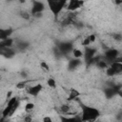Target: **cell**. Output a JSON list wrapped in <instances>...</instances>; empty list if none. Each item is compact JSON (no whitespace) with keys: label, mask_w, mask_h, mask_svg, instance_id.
<instances>
[{"label":"cell","mask_w":122,"mask_h":122,"mask_svg":"<svg viewBox=\"0 0 122 122\" xmlns=\"http://www.w3.org/2000/svg\"><path fill=\"white\" fill-rule=\"evenodd\" d=\"M98 115H99V112L96 109H93V108H91V107H85L83 109L82 119L85 120V121L95 120Z\"/></svg>","instance_id":"1"},{"label":"cell","mask_w":122,"mask_h":122,"mask_svg":"<svg viewBox=\"0 0 122 122\" xmlns=\"http://www.w3.org/2000/svg\"><path fill=\"white\" fill-rule=\"evenodd\" d=\"M65 2H66V0H52V3L51 4V9L54 12H57V11L60 10V9H62Z\"/></svg>","instance_id":"2"},{"label":"cell","mask_w":122,"mask_h":122,"mask_svg":"<svg viewBox=\"0 0 122 122\" xmlns=\"http://www.w3.org/2000/svg\"><path fill=\"white\" fill-rule=\"evenodd\" d=\"M42 91V85L41 84H35L33 86H30L28 90V92L32 95V96H36L40 92Z\"/></svg>","instance_id":"3"},{"label":"cell","mask_w":122,"mask_h":122,"mask_svg":"<svg viewBox=\"0 0 122 122\" xmlns=\"http://www.w3.org/2000/svg\"><path fill=\"white\" fill-rule=\"evenodd\" d=\"M83 4H84V1H83V0H80V1L74 2V3H69L67 9H68L69 10H76L77 9L81 8V7L83 6Z\"/></svg>","instance_id":"4"},{"label":"cell","mask_w":122,"mask_h":122,"mask_svg":"<svg viewBox=\"0 0 122 122\" xmlns=\"http://www.w3.org/2000/svg\"><path fill=\"white\" fill-rule=\"evenodd\" d=\"M80 95V92L75 90V89H71V91L69 92V96H68V100L69 101H71L73 99H76L78 96Z\"/></svg>","instance_id":"5"},{"label":"cell","mask_w":122,"mask_h":122,"mask_svg":"<svg viewBox=\"0 0 122 122\" xmlns=\"http://www.w3.org/2000/svg\"><path fill=\"white\" fill-rule=\"evenodd\" d=\"M111 67L114 70V71H115L116 73L122 72V63H121V62L115 61V62H113V63L111 65Z\"/></svg>","instance_id":"6"},{"label":"cell","mask_w":122,"mask_h":122,"mask_svg":"<svg viewBox=\"0 0 122 122\" xmlns=\"http://www.w3.org/2000/svg\"><path fill=\"white\" fill-rule=\"evenodd\" d=\"M72 55L74 58L78 59V58H81L83 56V51L80 50V49H73L72 50Z\"/></svg>","instance_id":"7"},{"label":"cell","mask_w":122,"mask_h":122,"mask_svg":"<svg viewBox=\"0 0 122 122\" xmlns=\"http://www.w3.org/2000/svg\"><path fill=\"white\" fill-rule=\"evenodd\" d=\"M106 56L108 58H111V59H113L117 56V51L115 50H112V51H109L107 53H106Z\"/></svg>","instance_id":"8"},{"label":"cell","mask_w":122,"mask_h":122,"mask_svg":"<svg viewBox=\"0 0 122 122\" xmlns=\"http://www.w3.org/2000/svg\"><path fill=\"white\" fill-rule=\"evenodd\" d=\"M70 110H71V107H70V105H68V104H64V105H62V106L60 107L61 112H63V113H65V114H68L69 112H70Z\"/></svg>","instance_id":"9"},{"label":"cell","mask_w":122,"mask_h":122,"mask_svg":"<svg viewBox=\"0 0 122 122\" xmlns=\"http://www.w3.org/2000/svg\"><path fill=\"white\" fill-rule=\"evenodd\" d=\"M33 109H34V104L31 102H29L25 105V112H30Z\"/></svg>","instance_id":"10"},{"label":"cell","mask_w":122,"mask_h":122,"mask_svg":"<svg viewBox=\"0 0 122 122\" xmlns=\"http://www.w3.org/2000/svg\"><path fill=\"white\" fill-rule=\"evenodd\" d=\"M47 84H48V86L50 88H52V89L56 87V82H55V80L53 78H49L47 80Z\"/></svg>","instance_id":"11"},{"label":"cell","mask_w":122,"mask_h":122,"mask_svg":"<svg viewBox=\"0 0 122 122\" xmlns=\"http://www.w3.org/2000/svg\"><path fill=\"white\" fill-rule=\"evenodd\" d=\"M40 67H41V69H43L46 71H50V66H49V64L46 61H41L40 62Z\"/></svg>","instance_id":"12"},{"label":"cell","mask_w":122,"mask_h":122,"mask_svg":"<svg viewBox=\"0 0 122 122\" xmlns=\"http://www.w3.org/2000/svg\"><path fill=\"white\" fill-rule=\"evenodd\" d=\"M26 86H27V84H26L25 81H23V82H19L18 84H16V88H17L18 90H23L24 88H26Z\"/></svg>","instance_id":"13"},{"label":"cell","mask_w":122,"mask_h":122,"mask_svg":"<svg viewBox=\"0 0 122 122\" xmlns=\"http://www.w3.org/2000/svg\"><path fill=\"white\" fill-rule=\"evenodd\" d=\"M107 74L110 75V76H112V75L116 74V72L114 71V70H113L112 67H110V68H107Z\"/></svg>","instance_id":"14"},{"label":"cell","mask_w":122,"mask_h":122,"mask_svg":"<svg viewBox=\"0 0 122 122\" xmlns=\"http://www.w3.org/2000/svg\"><path fill=\"white\" fill-rule=\"evenodd\" d=\"M88 38H89L91 44H92V43H94L95 40H96V36H95V34H90V35L88 36Z\"/></svg>","instance_id":"15"},{"label":"cell","mask_w":122,"mask_h":122,"mask_svg":"<svg viewBox=\"0 0 122 122\" xmlns=\"http://www.w3.org/2000/svg\"><path fill=\"white\" fill-rule=\"evenodd\" d=\"M90 44H91V42H90L89 38H88V37L84 38V40H83V42H82V45H83V46H85V47H87V46H89Z\"/></svg>","instance_id":"16"},{"label":"cell","mask_w":122,"mask_h":122,"mask_svg":"<svg viewBox=\"0 0 122 122\" xmlns=\"http://www.w3.org/2000/svg\"><path fill=\"white\" fill-rule=\"evenodd\" d=\"M43 121L44 122H51V118L49 116H45V117H43Z\"/></svg>","instance_id":"17"},{"label":"cell","mask_w":122,"mask_h":122,"mask_svg":"<svg viewBox=\"0 0 122 122\" xmlns=\"http://www.w3.org/2000/svg\"><path fill=\"white\" fill-rule=\"evenodd\" d=\"M114 3L116 5H120V4H122V0H114Z\"/></svg>","instance_id":"18"},{"label":"cell","mask_w":122,"mask_h":122,"mask_svg":"<svg viewBox=\"0 0 122 122\" xmlns=\"http://www.w3.org/2000/svg\"><path fill=\"white\" fill-rule=\"evenodd\" d=\"M80 0H69V3H74V2H78Z\"/></svg>","instance_id":"19"},{"label":"cell","mask_w":122,"mask_h":122,"mask_svg":"<svg viewBox=\"0 0 122 122\" xmlns=\"http://www.w3.org/2000/svg\"><path fill=\"white\" fill-rule=\"evenodd\" d=\"M26 1L27 0H19V3L20 4H24V3H26Z\"/></svg>","instance_id":"20"}]
</instances>
